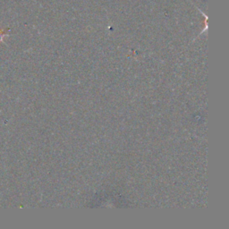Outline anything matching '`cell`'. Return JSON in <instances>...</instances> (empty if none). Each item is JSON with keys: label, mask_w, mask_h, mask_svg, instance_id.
<instances>
[{"label": "cell", "mask_w": 229, "mask_h": 229, "mask_svg": "<svg viewBox=\"0 0 229 229\" xmlns=\"http://www.w3.org/2000/svg\"><path fill=\"white\" fill-rule=\"evenodd\" d=\"M3 37H5V33L2 30H0V41L3 39Z\"/></svg>", "instance_id": "obj_1"}]
</instances>
